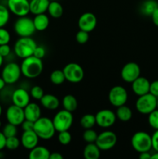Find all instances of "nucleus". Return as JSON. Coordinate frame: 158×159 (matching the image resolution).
Here are the masks:
<instances>
[{"label": "nucleus", "instance_id": "1", "mask_svg": "<svg viewBox=\"0 0 158 159\" xmlns=\"http://www.w3.org/2000/svg\"><path fill=\"white\" fill-rule=\"evenodd\" d=\"M20 68L22 75L28 79H35L43 72V64L42 59L32 55L23 59Z\"/></svg>", "mask_w": 158, "mask_h": 159}, {"label": "nucleus", "instance_id": "2", "mask_svg": "<svg viewBox=\"0 0 158 159\" xmlns=\"http://www.w3.org/2000/svg\"><path fill=\"white\" fill-rule=\"evenodd\" d=\"M37 47V43L31 37H21L14 44V52L17 57L24 59L33 55Z\"/></svg>", "mask_w": 158, "mask_h": 159}, {"label": "nucleus", "instance_id": "3", "mask_svg": "<svg viewBox=\"0 0 158 159\" xmlns=\"http://www.w3.org/2000/svg\"><path fill=\"white\" fill-rule=\"evenodd\" d=\"M33 130L43 140L51 139L56 132L52 120L45 116H41L34 122Z\"/></svg>", "mask_w": 158, "mask_h": 159}, {"label": "nucleus", "instance_id": "4", "mask_svg": "<svg viewBox=\"0 0 158 159\" xmlns=\"http://www.w3.org/2000/svg\"><path fill=\"white\" fill-rule=\"evenodd\" d=\"M157 108V98L148 93L138 97L136 102V109L139 113L148 115Z\"/></svg>", "mask_w": 158, "mask_h": 159}, {"label": "nucleus", "instance_id": "5", "mask_svg": "<svg viewBox=\"0 0 158 159\" xmlns=\"http://www.w3.org/2000/svg\"><path fill=\"white\" fill-rule=\"evenodd\" d=\"M131 145L136 152H150L152 148L151 136L144 131H138L133 135L131 138Z\"/></svg>", "mask_w": 158, "mask_h": 159}, {"label": "nucleus", "instance_id": "6", "mask_svg": "<svg viewBox=\"0 0 158 159\" xmlns=\"http://www.w3.org/2000/svg\"><path fill=\"white\" fill-rule=\"evenodd\" d=\"M52 120L56 131L60 132L64 130H69L74 122V117L71 112L62 110L56 113Z\"/></svg>", "mask_w": 158, "mask_h": 159}, {"label": "nucleus", "instance_id": "7", "mask_svg": "<svg viewBox=\"0 0 158 159\" xmlns=\"http://www.w3.org/2000/svg\"><path fill=\"white\" fill-rule=\"evenodd\" d=\"M14 30L21 37H31L36 31L33 20L26 16H20L14 23Z\"/></svg>", "mask_w": 158, "mask_h": 159}, {"label": "nucleus", "instance_id": "8", "mask_svg": "<svg viewBox=\"0 0 158 159\" xmlns=\"http://www.w3.org/2000/svg\"><path fill=\"white\" fill-rule=\"evenodd\" d=\"M63 71L66 80L71 83H78L81 82L85 76L83 68L77 63L68 64L63 68Z\"/></svg>", "mask_w": 158, "mask_h": 159}, {"label": "nucleus", "instance_id": "9", "mask_svg": "<svg viewBox=\"0 0 158 159\" xmlns=\"http://www.w3.org/2000/svg\"><path fill=\"white\" fill-rule=\"evenodd\" d=\"M22 75L21 68L15 62H10L3 68L2 76L6 84H14L20 79Z\"/></svg>", "mask_w": 158, "mask_h": 159}, {"label": "nucleus", "instance_id": "10", "mask_svg": "<svg viewBox=\"0 0 158 159\" xmlns=\"http://www.w3.org/2000/svg\"><path fill=\"white\" fill-rule=\"evenodd\" d=\"M108 100L115 107L125 105L128 100V93L124 87L116 85L112 87L108 93Z\"/></svg>", "mask_w": 158, "mask_h": 159}, {"label": "nucleus", "instance_id": "11", "mask_svg": "<svg viewBox=\"0 0 158 159\" xmlns=\"http://www.w3.org/2000/svg\"><path fill=\"white\" fill-rule=\"evenodd\" d=\"M117 143V136L111 130H105L99 134L96 139L95 144L102 151H108L115 147Z\"/></svg>", "mask_w": 158, "mask_h": 159}, {"label": "nucleus", "instance_id": "12", "mask_svg": "<svg viewBox=\"0 0 158 159\" xmlns=\"http://www.w3.org/2000/svg\"><path fill=\"white\" fill-rule=\"evenodd\" d=\"M7 7L9 12L17 16H25L30 12L29 0H8Z\"/></svg>", "mask_w": 158, "mask_h": 159}, {"label": "nucleus", "instance_id": "13", "mask_svg": "<svg viewBox=\"0 0 158 159\" xmlns=\"http://www.w3.org/2000/svg\"><path fill=\"white\" fill-rule=\"evenodd\" d=\"M116 113L108 109L99 110L95 114L96 124L102 128L112 127L116 123Z\"/></svg>", "mask_w": 158, "mask_h": 159}, {"label": "nucleus", "instance_id": "14", "mask_svg": "<svg viewBox=\"0 0 158 159\" xmlns=\"http://www.w3.org/2000/svg\"><path fill=\"white\" fill-rule=\"evenodd\" d=\"M140 76V68L135 62H129L122 67L121 70V77L122 80L128 83H132Z\"/></svg>", "mask_w": 158, "mask_h": 159}, {"label": "nucleus", "instance_id": "15", "mask_svg": "<svg viewBox=\"0 0 158 159\" xmlns=\"http://www.w3.org/2000/svg\"><path fill=\"white\" fill-rule=\"evenodd\" d=\"M6 116L8 123H10L15 126L21 125L22 123L25 120L23 108L17 107L14 104L8 107V109L6 110Z\"/></svg>", "mask_w": 158, "mask_h": 159}, {"label": "nucleus", "instance_id": "16", "mask_svg": "<svg viewBox=\"0 0 158 159\" xmlns=\"http://www.w3.org/2000/svg\"><path fill=\"white\" fill-rule=\"evenodd\" d=\"M98 20L94 14L88 12L83 13L79 17L77 24H78L79 29L89 33L95 29Z\"/></svg>", "mask_w": 158, "mask_h": 159}, {"label": "nucleus", "instance_id": "17", "mask_svg": "<svg viewBox=\"0 0 158 159\" xmlns=\"http://www.w3.org/2000/svg\"><path fill=\"white\" fill-rule=\"evenodd\" d=\"M29 96H30V94L24 89H16L12 95V103L17 107L24 108L29 103V101H30Z\"/></svg>", "mask_w": 158, "mask_h": 159}, {"label": "nucleus", "instance_id": "18", "mask_svg": "<svg viewBox=\"0 0 158 159\" xmlns=\"http://www.w3.org/2000/svg\"><path fill=\"white\" fill-rule=\"evenodd\" d=\"M150 82L147 78L139 76L132 82V90L138 96L150 93Z\"/></svg>", "mask_w": 158, "mask_h": 159}, {"label": "nucleus", "instance_id": "19", "mask_svg": "<svg viewBox=\"0 0 158 159\" xmlns=\"http://www.w3.org/2000/svg\"><path fill=\"white\" fill-rule=\"evenodd\" d=\"M39 139L40 138L34 130H28V131H23L20 141L23 148L28 150H31L38 145Z\"/></svg>", "mask_w": 158, "mask_h": 159}, {"label": "nucleus", "instance_id": "20", "mask_svg": "<svg viewBox=\"0 0 158 159\" xmlns=\"http://www.w3.org/2000/svg\"><path fill=\"white\" fill-rule=\"evenodd\" d=\"M25 114V119L35 122L40 117H41V109L38 104L35 102H29L23 108Z\"/></svg>", "mask_w": 158, "mask_h": 159}, {"label": "nucleus", "instance_id": "21", "mask_svg": "<svg viewBox=\"0 0 158 159\" xmlns=\"http://www.w3.org/2000/svg\"><path fill=\"white\" fill-rule=\"evenodd\" d=\"M50 0H31L29 2V10L33 15L45 13L47 11Z\"/></svg>", "mask_w": 158, "mask_h": 159}, {"label": "nucleus", "instance_id": "22", "mask_svg": "<svg viewBox=\"0 0 158 159\" xmlns=\"http://www.w3.org/2000/svg\"><path fill=\"white\" fill-rule=\"evenodd\" d=\"M40 101L43 107L49 110H57L60 106L58 98L52 94H44Z\"/></svg>", "mask_w": 158, "mask_h": 159}, {"label": "nucleus", "instance_id": "23", "mask_svg": "<svg viewBox=\"0 0 158 159\" xmlns=\"http://www.w3.org/2000/svg\"><path fill=\"white\" fill-rule=\"evenodd\" d=\"M101 150L95 143H88L83 151V156L85 159H99Z\"/></svg>", "mask_w": 158, "mask_h": 159}, {"label": "nucleus", "instance_id": "24", "mask_svg": "<svg viewBox=\"0 0 158 159\" xmlns=\"http://www.w3.org/2000/svg\"><path fill=\"white\" fill-rule=\"evenodd\" d=\"M50 152L43 146H36L31 149L29 154V159H49Z\"/></svg>", "mask_w": 158, "mask_h": 159}, {"label": "nucleus", "instance_id": "25", "mask_svg": "<svg viewBox=\"0 0 158 159\" xmlns=\"http://www.w3.org/2000/svg\"><path fill=\"white\" fill-rule=\"evenodd\" d=\"M33 20L36 30L37 31H43L47 29V27L49 26V17L45 13L35 15V17Z\"/></svg>", "mask_w": 158, "mask_h": 159}, {"label": "nucleus", "instance_id": "26", "mask_svg": "<svg viewBox=\"0 0 158 159\" xmlns=\"http://www.w3.org/2000/svg\"><path fill=\"white\" fill-rule=\"evenodd\" d=\"M157 7L158 2L156 0H145L141 4L139 10L143 15L150 16Z\"/></svg>", "mask_w": 158, "mask_h": 159}, {"label": "nucleus", "instance_id": "27", "mask_svg": "<svg viewBox=\"0 0 158 159\" xmlns=\"http://www.w3.org/2000/svg\"><path fill=\"white\" fill-rule=\"evenodd\" d=\"M47 11L49 15L54 19L60 18L64 13L63 6H61L60 2L57 1L50 2Z\"/></svg>", "mask_w": 158, "mask_h": 159}, {"label": "nucleus", "instance_id": "28", "mask_svg": "<svg viewBox=\"0 0 158 159\" xmlns=\"http://www.w3.org/2000/svg\"><path fill=\"white\" fill-rule=\"evenodd\" d=\"M116 115V117L119 120L122 121V122H127V121L131 120L132 116H133V112H132L131 109L126 107L125 104V105L117 107Z\"/></svg>", "mask_w": 158, "mask_h": 159}, {"label": "nucleus", "instance_id": "29", "mask_svg": "<svg viewBox=\"0 0 158 159\" xmlns=\"http://www.w3.org/2000/svg\"><path fill=\"white\" fill-rule=\"evenodd\" d=\"M62 105H63L64 110L73 113L77 108V99L73 95H66L62 99Z\"/></svg>", "mask_w": 158, "mask_h": 159}, {"label": "nucleus", "instance_id": "30", "mask_svg": "<svg viewBox=\"0 0 158 159\" xmlns=\"http://www.w3.org/2000/svg\"><path fill=\"white\" fill-rule=\"evenodd\" d=\"M80 124L82 128H84L85 130V129L92 128L96 124L95 115L90 114V113L85 114L81 118Z\"/></svg>", "mask_w": 158, "mask_h": 159}, {"label": "nucleus", "instance_id": "31", "mask_svg": "<svg viewBox=\"0 0 158 159\" xmlns=\"http://www.w3.org/2000/svg\"><path fill=\"white\" fill-rule=\"evenodd\" d=\"M50 82H52L54 85H59L64 83L66 79H65V75L64 74L63 70H54L51 72L50 76Z\"/></svg>", "mask_w": 158, "mask_h": 159}, {"label": "nucleus", "instance_id": "32", "mask_svg": "<svg viewBox=\"0 0 158 159\" xmlns=\"http://www.w3.org/2000/svg\"><path fill=\"white\" fill-rule=\"evenodd\" d=\"M9 10L8 7L0 4V27H4L9 20Z\"/></svg>", "mask_w": 158, "mask_h": 159}, {"label": "nucleus", "instance_id": "33", "mask_svg": "<svg viewBox=\"0 0 158 159\" xmlns=\"http://www.w3.org/2000/svg\"><path fill=\"white\" fill-rule=\"evenodd\" d=\"M82 137H83V140L87 144L88 143H95L96 139L98 138V134L96 133L95 130H92L91 128L85 129Z\"/></svg>", "mask_w": 158, "mask_h": 159}, {"label": "nucleus", "instance_id": "34", "mask_svg": "<svg viewBox=\"0 0 158 159\" xmlns=\"http://www.w3.org/2000/svg\"><path fill=\"white\" fill-rule=\"evenodd\" d=\"M21 141L16 136L6 138V148L9 150H15L20 147Z\"/></svg>", "mask_w": 158, "mask_h": 159}, {"label": "nucleus", "instance_id": "35", "mask_svg": "<svg viewBox=\"0 0 158 159\" xmlns=\"http://www.w3.org/2000/svg\"><path fill=\"white\" fill-rule=\"evenodd\" d=\"M57 139H58L59 143L61 144L62 145H68L71 143L72 137L68 130H64V131L59 132Z\"/></svg>", "mask_w": 158, "mask_h": 159}, {"label": "nucleus", "instance_id": "36", "mask_svg": "<svg viewBox=\"0 0 158 159\" xmlns=\"http://www.w3.org/2000/svg\"><path fill=\"white\" fill-rule=\"evenodd\" d=\"M149 125L154 130H158V109L148 114Z\"/></svg>", "mask_w": 158, "mask_h": 159}, {"label": "nucleus", "instance_id": "37", "mask_svg": "<svg viewBox=\"0 0 158 159\" xmlns=\"http://www.w3.org/2000/svg\"><path fill=\"white\" fill-rule=\"evenodd\" d=\"M17 126L14 125V124L8 123L2 129V133L4 134L6 138H9V137L16 136L17 134Z\"/></svg>", "mask_w": 158, "mask_h": 159}, {"label": "nucleus", "instance_id": "38", "mask_svg": "<svg viewBox=\"0 0 158 159\" xmlns=\"http://www.w3.org/2000/svg\"><path fill=\"white\" fill-rule=\"evenodd\" d=\"M44 95V92L42 87L39 86V85H35V86L32 87L30 89V96L33 98L34 99L37 100H40L41 98L43 97Z\"/></svg>", "mask_w": 158, "mask_h": 159}, {"label": "nucleus", "instance_id": "39", "mask_svg": "<svg viewBox=\"0 0 158 159\" xmlns=\"http://www.w3.org/2000/svg\"><path fill=\"white\" fill-rule=\"evenodd\" d=\"M75 39H76V41H77L78 43H80V44L86 43L88 41V39H89L88 32H86V31L80 30L76 34Z\"/></svg>", "mask_w": 158, "mask_h": 159}, {"label": "nucleus", "instance_id": "40", "mask_svg": "<svg viewBox=\"0 0 158 159\" xmlns=\"http://www.w3.org/2000/svg\"><path fill=\"white\" fill-rule=\"evenodd\" d=\"M11 36L9 31L3 27H0V45L8 44L10 41Z\"/></svg>", "mask_w": 158, "mask_h": 159}, {"label": "nucleus", "instance_id": "41", "mask_svg": "<svg viewBox=\"0 0 158 159\" xmlns=\"http://www.w3.org/2000/svg\"><path fill=\"white\" fill-rule=\"evenodd\" d=\"M22 129L23 131H28V130H33L34 127V122L29 120H26L22 123L21 124Z\"/></svg>", "mask_w": 158, "mask_h": 159}, {"label": "nucleus", "instance_id": "42", "mask_svg": "<svg viewBox=\"0 0 158 159\" xmlns=\"http://www.w3.org/2000/svg\"><path fill=\"white\" fill-rule=\"evenodd\" d=\"M152 148L155 152H158V130H155L154 133L151 136Z\"/></svg>", "mask_w": 158, "mask_h": 159}, {"label": "nucleus", "instance_id": "43", "mask_svg": "<svg viewBox=\"0 0 158 159\" xmlns=\"http://www.w3.org/2000/svg\"><path fill=\"white\" fill-rule=\"evenodd\" d=\"M11 52V48L9 47V43L8 44H2L0 45V54L3 57H6L9 55Z\"/></svg>", "mask_w": 158, "mask_h": 159}, {"label": "nucleus", "instance_id": "44", "mask_svg": "<svg viewBox=\"0 0 158 159\" xmlns=\"http://www.w3.org/2000/svg\"><path fill=\"white\" fill-rule=\"evenodd\" d=\"M150 93L158 98V80H155L153 82H150Z\"/></svg>", "mask_w": 158, "mask_h": 159}, {"label": "nucleus", "instance_id": "45", "mask_svg": "<svg viewBox=\"0 0 158 159\" xmlns=\"http://www.w3.org/2000/svg\"><path fill=\"white\" fill-rule=\"evenodd\" d=\"M45 54H46V51H45L44 48L41 46H37L34 51L33 55L38 58L42 59L45 56Z\"/></svg>", "mask_w": 158, "mask_h": 159}, {"label": "nucleus", "instance_id": "46", "mask_svg": "<svg viewBox=\"0 0 158 159\" xmlns=\"http://www.w3.org/2000/svg\"><path fill=\"white\" fill-rule=\"evenodd\" d=\"M150 17H151L153 24H154L155 26H158V7L155 9L154 12H153V13H152V15L150 16Z\"/></svg>", "mask_w": 158, "mask_h": 159}, {"label": "nucleus", "instance_id": "47", "mask_svg": "<svg viewBox=\"0 0 158 159\" xmlns=\"http://www.w3.org/2000/svg\"><path fill=\"white\" fill-rule=\"evenodd\" d=\"M6 137L5 136L2 131H0V151L6 148Z\"/></svg>", "mask_w": 158, "mask_h": 159}, {"label": "nucleus", "instance_id": "48", "mask_svg": "<svg viewBox=\"0 0 158 159\" xmlns=\"http://www.w3.org/2000/svg\"><path fill=\"white\" fill-rule=\"evenodd\" d=\"M152 155L149 152H141L139 153V158L140 159H151Z\"/></svg>", "mask_w": 158, "mask_h": 159}, {"label": "nucleus", "instance_id": "49", "mask_svg": "<svg viewBox=\"0 0 158 159\" xmlns=\"http://www.w3.org/2000/svg\"><path fill=\"white\" fill-rule=\"evenodd\" d=\"M63 158L64 157L61 154L58 152H54V153H50L49 159H63Z\"/></svg>", "mask_w": 158, "mask_h": 159}, {"label": "nucleus", "instance_id": "50", "mask_svg": "<svg viewBox=\"0 0 158 159\" xmlns=\"http://www.w3.org/2000/svg\"><path fill=\"white\" fill-rule=\"evenodd\" d=\"M6 82H5V81L3 80V79L2 77H0V91H1L2 89H3L5 87V85H6Z\"/></svg>", "mask_w": 158, "mask_h": 159}, {"label": "nucleus", "instance_id": "51", "mask_svg": "<svg viewBox=\"0 0 158 159\" xmlns=\"http://www.w3.org/2000/svg\"><path fill=\"white\" fill-rule=\"evenodd\" d=\"M151 158H154V159H158V152H156V153L153 154L151 156Z\"/></svg>", "mask_w": 158, "mask_h": 159}, {"label": "nucleus", "instance_id": "52", "mask_svg": "<svg viewBox=\"0 0 158 159\" xmlns=\"http://www.w3.org/2000/svg\"><path fill=\"white\" fill-rule=\"evenodd\" d=\"M3 58H4V57L0 54V67H1L3 64Z\"/></svg>", "mask_w": 158, "mask_h": 159}, {"label": "nucleus", "instance_id": "53", "mask_svg": "<svg viewBox=\"0 0 158 159\" xmlns=\"http://www.w3.org/2000/svg\"><path fill=\"white\" fill-rule=\"evenodd\" d=\"M2 113V106L0 105V116H1Z\"/></svg>", "mask_w": 158, "mask_h": 159}, {"label": "nucleus", "instance_id": "54", "mask_svg": "<svg viewBox=\"0 0 158 159\" xmlns=\"http://www.w3.org/2000/svg\"><path fill=\"white\" fill-rule=\"evenodd\" d=\"M1 126H2V123H1V121H0V127H1Z\"/></svg>", "mask_w": 158, "mask_h": 159}, {"label": "nucleus", "instance_id": "55", "mask_svg": "<svg viewBox=\"0 0 158 159\" xmlns=\"http://www.w3.org/2000/svg\"><path fill=\"white\" fill-rule=\"evenodd\" d=\"M157 109H158V98H157Z\"/></svg>", "mask_w": 158, "mask_h": 159}]
</instances>
